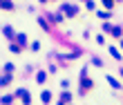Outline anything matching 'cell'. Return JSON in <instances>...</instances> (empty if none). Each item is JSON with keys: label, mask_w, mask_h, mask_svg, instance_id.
<instances>
[{"label": "cell", "mask_w": 123, "mask_h": 105, "mask_svg": "<svg viewBox=\"0 0 123 105\" xmlns=\"http://www.w3.org/2000/svg\"><path fill=\"white\" fill-rule=\"evenodd\" d=\"M49 99H52V94H49V92H43V101H45V103H47Z\"/></svg>", "instance_id": "obj_1"}, {"label": "cell", "mask_w": 123, "mask_h": 105, "mask_svg": "<svg viewBox=\"0 0 123 105\" xmlns=\"http://www.w3.org/2000/svg\"><path fill=\"white\" fill-rule=\"evenodd\" d=\"M103 5L105 7H112V0H103Z\"/></svg>", "instance_id": "obj_2"}, {"label": "cell", "mask_w": 123, "mask_h": 105, "mask_svg": "<svg viewBox=\"0 0 123 105\" xmlns=\"http://www.w3.org/2000/svg\"><path fill=\"white\" fill-rule=\"evenodd\" d=\"M121 76H123V69H121Z\"/></svg>", "instance_id": "obj_3"}]
</instances>
